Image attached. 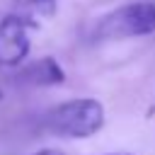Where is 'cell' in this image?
Returning <instances> with one entry per match:
<instances>
[{
  "mask_svg": "<svg viewBox=\"0 0 155 155\" xmlns=\"http://www.w3.org/2000/svg\"><path fill=\"white\" fill-rule=\"evenodd\" d=\"M107 155H131V153H124V150H121V153H107Z\"/></svg>",
  "mask_w": 155,
  "mask_h": 155,
  "instance_id": "52a82bcc",
  "label": "cell"
},
{
  "mask_svg": "<svg viewBox=\"0 0 155 155\" xmlns=\"http://www.w3.org/2000/svg\"><path fill=\"white\" fill-rule=\"evenodd\" d=\"M104 121H107L104 104L94 97H75L51 107L44 114V128L51 136L70 140L92 138L104 128Z\"/></svg>",
  "mask_w": 155,
  "mask_h": 155,
  "instance_id": "6da1fadb",
  "label": "cell"
},
{
  "mask_svg": "<svg viewBox=\"0 0 155 155\" xmlns=\"http://www.w3.org/2000/svg\"><path fill=\"white\" fill-rule=\"evenodd\" d=\"M29 27L22 24L19 19L5 15L0 19V65L5 68H17L27 61L31 51V39H29Z\"/></svg>",
  "mask_w": 155,
  "mask_h": 155,
  "instance_id": "3957f363",
  "label": "cell"
},
{
  "mask_svg": "<svg viewBox=\"0 0 155 155\" xmlns=\"http://www.w3.org/2000/svg\"><path fill=\"white\" fill-rule=\"evenodd\" d=\"M0 97H2V92H0Z\"/></svg>",
  "mask_w": 155,
  "mask_h": 155,
  "instance_id": "ba28073f",
  "label": "cell"
},
{
  "mask_svg": "<svg viewBox=\"0 0 155 155\" xmlns=\"http://www.w3.org/2000/svg\"><path fill=\"white\" fill-rule=\"evenodd\" d=\"M31 155H65L61 148H41V150H36V153H31Z\"/></svg>",
  "mask_w": 155,
  "mask_h": 155,
  "instance_id": "8992f818",
  "label": "cell"
},
{
  "mask_svg": "<svg viewBox=\"0 0 155 155\" xmlns=\"http://www.w3.org/2000/svg\"><path fill=\"white\" fill-rule=\"evenodd\" d=\"M56 12H58V0H12L7 15L19 19L34 31L46 19L56 17Z\"/></svg>",
  "mask_w": 155,
  "mask_h": 155,
  "instance_id": "5b68a950",
  "label": "cell"
},
{
  "mask_svg": "<svg viewBox=\"0 0 155 155\" xmlns=\"http://www.w3.org/2000/svg\"><path fill=\"white\" fill-rule=\"evenodd\" d=\"M140 36H155V2L150 0L119 5L104 12L92 27L94 41H126Z\"/></svg>",
  "mask_w": 155,
  "mask_h": 155,
  "instance_id": "7a4b0ae2",
  "label": "cell"
},
{
  "mask_svg": "<svg viewBox=\"0 0 155 155\" xmlns=\"http://www.w3.org/2000/svg\"><path fill=\"white\" fill-rule=\"evenodd\" d=\"M17 82L29 87H56L65 82V70L53 56H44L22 65L17 73Z\"/></svg>",
  "mask_w": 155,
  "mask_h": 155,
  "instance_id": "277c9868",
  "label": "cell"
}]
</instances>
